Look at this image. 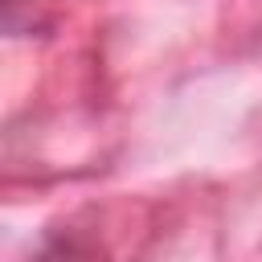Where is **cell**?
<instances>
[{"label":"cell","mask_w":262,"mask_h":262,"mask_svg":"<svg viewBox=\"0 0 262 262\" xmlns=\"http://www.w3.org/2000/svg\"><path fill=\"white\" fill-rule=\"evenodd\" d=\"M37 25V0H0V33H20Z\"/></svg>","instance_id":"cell-1"}]
</instances>
